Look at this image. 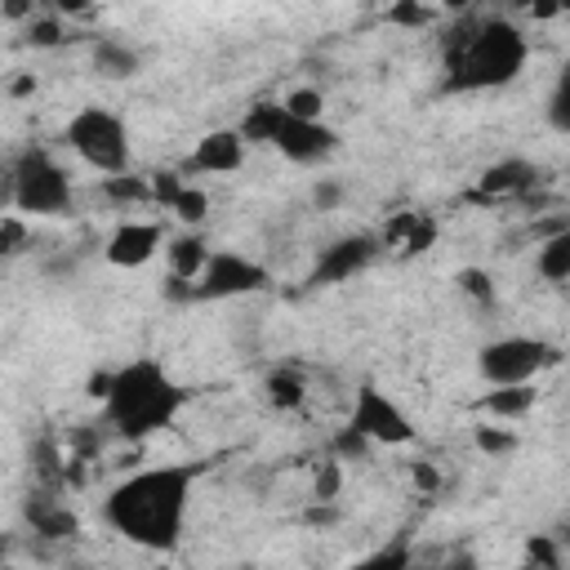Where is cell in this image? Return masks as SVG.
<instances>
[{"instance_id": "6da1fadb", "label": "cell", "mask_w": 570, "mask_h": 570, "mask_svg": "<svg viewBox=\"0 0 570 570\" xmlns=\"http://www.w3.org/2000/svg\"><path fill=\"white\" fill-rule=\"evenodd\" d=\"M205 476V463H156L116 481L102 499V521L142 552H174L187 530L191 490Z\"/></svg>"}, {"instance_id": "7a4b0ae2", "label": "cell", "mask_w": 570, "mask_h": 570, "mask_svg": "<svg viewBox=\"0 0 570 570\" xmlns=\"http://www.w3.org/2000/svg\"><path fill=\"white\" fill-rule=\"evenodd\" d=\"M530 58L525 31L503 13H468L441 36V89L490 94L508 89Z\"/></svg>"}, {"instance_id": "3957f363", "label": "cell", "mask_w": 570, "mask_h": 570, "mask_svg": "<svg viewBox=\"0 0 570 570\" xmlns=\"http://www.w3.org/2000/svg\"><path fill=\"white\" fill-rule=\"evenodd\" d=\"M89 392L102 401V419L125 441H147L165 432L187 405V387L156 356H134L116 370H98Z\"/></svg>"}, {"instance_id": "277c9868", "label": "cell", "mask_w": 570, "mask_h": 570, "mask_svg": "<svg viewBox=\"0 0 570 570\" xmlns=\"http://www.w3.org/2000/svg\"><path fill=\"white\" fill-rule=\"evenodd\" d=\"M236 129L245 134V142L272 147V151H281L289 165H325V160L338 151V142H343L338 129H330L325 120H298V116L285 111V102H272V98L254 102V107L240 116Z\"/></svg>"}, {"instance_id": "5b68a950", "label": "cell", "mask_w": 570, "mask_h": 570, "mask_svg": "<svg viewBox=\"0 0 570 570\" xmlns=\"http://www.w3.org/2000/svg\"><path fill=\"white\" fill-rule=\"evenodd\" d=\"M76 200V187H71V174L67 165L31 142L22 147L13 160H9V174H4V205L9 214H36V218H62Z\"/></svg>"}, {"instance_id": "8992f818", "label": "cell", "mask_w": 570, "mask_h": 570, "mask_svg": "<svg viewBox=\"0 0 570 570\" xmlns=\"http://www.w3.org/2000/svg\"><path fill=\"white\" fill-rule=\"evenodd\" d=\"M62 142L89 165V169H98L102 178H120V174H129V129H125V120L116 116V111H107V107H80L71 120H67V129H62Z\"/></svg>"}, {"instance_id": "52a82bcc", "label": "cell", "mask_w": 570, "mask_h": 570, "mask_svg": "<svg viewBox=\"0 0 570 570\" xmlns=\"http://www.w3.org/2000/svg\"><path fill=\"white\" fill-rule=\"evenodd\" d=\"M557 356L561 352L548 338L503 334V338H490L476 352V374L490 387H521V383H534V374H543L548 365H557Z\"/></svg>"}, {"instance_id": "ba28073f", "label": "cell", "mask_w": 570, "mask_h": 570, "mask_svg": "<svg viewBox=\"0 0 570 570\" xmlns=\"http://www.w3.org/2000/svg\"><path fill=\"white\" fill-rule=\"evenodd\" d=\"M272 276L263 263L236 254V249H214L200 281L196 285H183V281H169L165 276V294L169 298H196V303H209V298H236V294H258L267 289Z\"/></svg>"}, {"instance_id": "9c48e42d", "label": "cell", "mask_w": 570, "mask_h": 570, "mask_svg": "<svg viewBox=\"0 0 570 570\" xmlns=\"http://www.w3.org/2000/svg\"><path fill=\"white\" fill-rule=\"evenodd\" d=\"M347 428H356L370 445H410L419 436L414 419L374 383H361L356 387V401H352V419Z\"/></svg>"}, {"instance_id": "30bf717a", "label": "cell", "mask_w": 570, "mask_h": 570, "mask_svg": "<svg viewBox=\"0 0 570 570\" xmlns=\"http://www.w3.org/2000/svg\"><path fill=\"white\" fill-rule=\"evenodd\" d=\"M379 249H383L379 232H347V236L330 240V245L316 254V263H312V272H307V285H343V281H352L356 272H365V267L379 258Z\"/></svg>"}, {"instance_id": "8fae6325", "label": "cell", "mask_w": 570, "mask_h": 570, "mask_svg": "<svg viewBox=\"0 0 570 570\" xmlns=\"http://www.w3.org/2000/svg\"><path fill=\"white\" fill-rule=\"evenodd\" d=\"M160 245H165V232H160V223H142V218H125V223H116V232L107 236V245H102V254H107V263L111 267H142V263H151L156 254H160Z\"/></svg>"}, {"instance_id": "7c38bea8", "label": "cell", "mask_w": 570, "mask_h": 570, "mask_svg": "<svg viewBox=\"0 0 570 570\" xmlns=\"http://www.w3.org/2000/svg\"><path fill=\"white\" fill-rule=\"evenodd\" d=\"M539 178H543L539 165H530L521 156H503V160H494V165L481 169L476 200H512V196H525V191L539 187Z\"/></svg>"}, {"instance_id": "4fadbf2b", "label": "cell", "mask_w": 570, "mask_h": 570, "mask_svg": "<svg viewBox=\"0 0 570 570\" xmlns=\"http://www.w3.org/2000/svg\"><path fill=\"white\" fill-rule=\"evenodd\" d=\"M151 205L178 214V218L191 223V227H200V223L209 218V196H205L200 187L183 183L174 169H156V174H151Z\"/></svg>"}, {"instance_id": "5bb4252c", "label": "cell", "mask_w": 570, "mask_h": 570, "mask_svg": "<svg viewBox=\"0 0 570 570\" xmlns=\"http://www.w3.org/2000/svg\"><path fill=\"white\" fill-rule=\"evenodd\" d=\"M245 134L240 129H209L196 147H191V160L187 169L196 174H236L245 165Z\"/></svg>"}, {"instance_id": "9a60e30c", "label": "cell", "mask_w": 570, "mask_h": 570, "mask_svg": "<svg viewBox=\"0 0 570 570\" xmlns=\"http://www.w3.org/2000/svg\"><path fill=\"white\" fill-rule=\"evenodd\" d=\"M209 245H205V236H196V232H187V236H174L169 240V249H165V263H169V281H183V285H196L200 281V272H205V263H209Z\"/></svg>"}, {"instance_id": "2e32d148", "label": "cell", "mask_w": 570, "mask_h": 570, "mask_svg": "<svg viewBox=\"0 0 570 570\" xmlns=\"http://www.w3.org/2000/svg\"><path fill=\"white\" fill-rule=\"evenodd\" d=\"M94 67L102 76H111V80H129L142 67V53L129 40H120V36H98L94 40Z\"/></svg>"}, {"instance_id": "e0dca14e", "label": "cell", "mask_w": 570, "mask_h": 570, "mask_svg": "<svg viewBox=\"0 0 570 570\" xmlns=\"http://www.w3.org/2000/svg\"><path fill=\"white\" fill-rule=\"evenodd\" d=\"M534 272H539L543 281H552V285H566V281H570V223L539 240Z\"/></svg>"}, {"instance_id": "ac0fdd59", "label": "cell", "mask_w": 570, "mask_h": 570, "mask_svg": "<svg viewBox=\"0 0 570 570\" xmlns=\"http://www.w3.org/2000/svg\"><path fill=\"white\" fill-rule=\"evenodd\" d=\"M534 401H539L534 383H521V387H490V392L476 401V410L490 414V419H521V414L534 410Z\"/></svg>"}, {"instance_id": "d6986e66", "label": "cell", "mask_w": 570, "mask_h": 570, "mask_svg": "<svg viewBox=\"0 0 570 570\" xmlns=\"http://www.w3.org/2000/svg\"><path fill=\"white\" fill-rule=\"evenodd\" d=\"M263 392H267V405H272V410H298V405L307 401V383L298 379V370H285V365L267 374Z\"/></svg>"}, {"instance_id": "ffe728a7", "label": "cell", "mask_w": 570, "mask_h": 570, "mask_svg": "<svg viewBox=\"0 0 570 570\" xmlns=\"http://www.w3.org/2000/svg\"><path fill=\"white\" fill-rule=\"evenodd\" d=\"M27 517H31L36 534H45V539H67V534H76V530H80L76 512H71V508H58V503H49V499L31 503V508H27Z\"/></svg>"}, {"instance_id": "44dd1931", "label": "cell", "mask_w": 570, "mask_h": 570, "mask_svg": "<svg viewBox=\"0 0 570 570\" xmlns=\"http://www.w3.org/2000/svg\"><path fill=\"white\" fill-rule=\"evenodd\" d=\"M347 570H414V543H410V539L383 543V548L365 552L361 561H352Z\"/></svg>"}, {"instance_id": "7402d4cb", "label": "cell", "mask_w": 570, "mask_h": 570, "mask_svg": "<svg viewBox=\"0 0 570 570\" xmlns=\"http://www.w3.org/2000/svg\"><path fill=\"white\" fill-rule=\"evenodd\" d=\"M414 570H481V561L472 548L445 543V548H428L423 557H414Z\"/></svg>"}, {"instance_id": "603a6c76", "label": "cell", "mask_w": 570, "mask_h": 570, "mask_svg": "<svg viewBox=\"0 0 570 570\" xmlns=\"http://www.w3.org/2000/svg\"><path fill=\"white\" fill-rule=\"evenodd\" d=\"M543 116H548V125H552L557 134L570 138V67L557 71V80H552V89H548V107H543Z\"/></svg>"}, {"instance_id": "cb8c5ba5", "label": "cell", "mask_w": 570, "mask_h": 570, "mask_svg": "<svg viewBox=\"0 0 570 570\" xmlns=\"http://www.w3.org/2000/svg\"><path fill=\"white\" fill-rule=\"evenodd\" d=\"M517 570H561V543L552 534H534L525 543V561Z\"/></svg>"}, {"instance_id": "d4e9b609", "label": "cell", "mask_w": 570, "mask_h": 570, "mask_svg": "<svg viewBox=\"0 0 570 570\" xmlns=\"http://www.w3.org/2000/svg\"><path fill=\"white\" fill-rule=\"evenodd\" d=\"M472 441H476V450H481V454H490V459H499V454H512V450H517V432H512V428H499V423H476Z\"/></svg>"}, {"instance_id": "484cf974", "label": "cell", "mask_w": 570, "mask_h": 570, "mask_svg": "<svg viewBox=\"0 0 570 570\" xmlns=\"http://www.w3.org/2000/svg\"><path fill=\"white\" fill-rule=\"evenodd\" d=\"M281 102H285V111H289V116H298V120H321V111H325V94H321V89H312V85L289 89Z\"/></svg>"}, {"instance_id": "4316f807", "label": "cell", "mask_w": 570, "mask_h": 570, "mask_svg": "<svg viewBox=\"0 0 570 570\" xmlns=\"http://www.w3.org/2000/svg\"><path fill=\"white\" fill-rule=\"evenodd\" d=\"M102 191H107L111 200L142 205V200H151V178H129V174H120V178H102Z\"/></svg>"}, {"instance_id": "83f0119b", "label": "cell", "mask_w": 570, "mask_h": 570, "mask_svg": "<svg viewBox=\"0 0 570 570\" xmlns=\"http://www.w3.org/2000/svg\"><path fill=\"white\" fill-rule=\"evenodd\" d=\"M459 289L476 303V307H494L499 303V289H494V281L481 272V267H463L459 272Z\"/></svg>"}, {"instance_id": "f1b7e54d", "label": "cell", "mask_w": 570, "mask_h": 570, "mask_svg": "<svg viewBox=\"0 0 570 570\" xmlns=\"http://www.w3.org/2000/svg\"><path fill=\"white\" fill-rule=\"evenodd\" d=\"M27 40H31L36 49H53V45H62L67 36H62V22H58L53 13H36L31 27H27Z\"/></svg>"}, {"instance_id": "f546056e", "label": "cell", "mask_w": 570, "mask_h": 570, "mask_svg": "<svg viewBox=\"0 0 570 570\" xmlns=\"http://www.w3.org/2000/svg\"><path fill=\"white\" fill-rule=\"evenodd\" d=\"M338 485H343V468H338V459L321 463V468H316V499L330 503V499L338 494Z\"/></svg>"}, {"instance_id": "4dcf8cb0", "label": "cell", "mask_w": 570, "mask_h": 570, "mask_svg": "<svg viewBox=\"0 0 570 570\" xmlns=\"http://www.w3.org/2000/svg\"><path fill=\"white\" fill-rule=\"evenodd\" d=\"M365 450H370V441H365L356 428H343V432L334 436V454H338V463H343V459H361Z\"/></svg>"}, {"instance_id": "1f68e13d", "label": "cell", "mask_w": 570, "mask_h": 570, "mask_svg": "<svg viewBox=\"0 0 570 570\" xmlns=\"http://www.w3.org/2000/svg\"><path fill=\"white\" fill-rule=\"evenodd\" d=\"M22 236H27V227H22V214H4V223H0V249H4V254H18Z\"/></svg>"}, {"instance_id": "d6a6232c", "label": "cell", "mask_w": 570, "mask_h": 570, "mask_svg": "<svg viewBox=\"0 0 570 570\" xmlns=\"http://www.w3.org/2000/svg\"><path fill=\"white\" fill-rule=\"evenodd\" d=\"M338 196H343V191H338V183H334V178H321V183H316V191H312V200H316L321 209H334V205H338Z\"/></svg>"}, {"instance_id": "836d02e7", "label": "cell", "mask_w": 570, "mask_h": 570, "mask_svg": "<svg viewBox=\"0 0 570 570\" xmlns=\"http://www.w3.org/2000/svg\"><path fill=\"white\" fill-rule=\"evenodd\" d=\"M414 485L432 494V490L441 485V476H436V468H432V463H414Z\"/></svg>"}, {"instance_id": "e575fe53", "label": "cell", "mask_w": 570, "mask_h": 570, "mask_svg": "<svg viewBox=\"0 0 570 570\" xmlns=\"http://www.w3.org/2000/svg\"><path fill=\"white\" fill-rule=\"evenodd\" d=\"M428 18H432V9H414V4L392 9V22H428Z\"/></svg>"}, {"instance_id": "d590c367", "label": "cell", "mask_w": 570, "mask_h": 570, "mask_svg": "<svg viewBox=\"0 0 570 570\" xmlns=\"http://www.w3.org/2000/svg\"><path fill=\"white\" fill-rule=\"evenodd\" d=\"M31 89H36V80H31V76H22V80L13 85V94H31Z\"/></svg>"}, {"instance_id": "8d00e7d4", "label": "cell", "mask_w": 570, "mask_h": 570, "mask_svg": "<svg viewBox=\"0 0 570 570\" xmlns=\"http://www.w3.org/2000/svg\"><path fill=\"white\" fill-rule=\"evenodd\" d=\"M566 548H570V530H566Z\"/></svg>"}]
</instances>
